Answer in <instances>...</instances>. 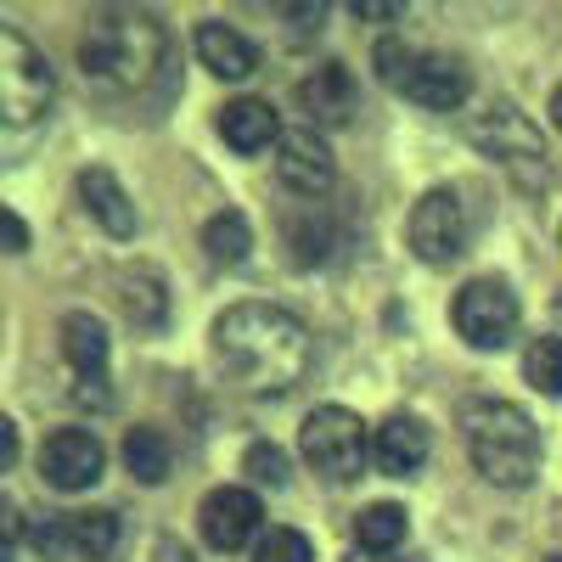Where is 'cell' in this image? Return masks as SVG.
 Segmentation results:
<instances>
[{"label": "cell", "instance_id": "603a6c76", "mask_svg": "<svg viewBox=\"0 0 562 562\" xmlns=\"http://www.w3.org/2000/svg\"><path fill=\"white\" fill-rule=\"evenodd\" d=\"M524 378H529L540 394L562 400V338H535V344H529V355H524Z\"/></svg>", "mask_w": 562, "mask_h": 562}, {"label": "cell", "instance_id": "f546056e", "mask_svg": "<svg viewBox=\"0 0 562 562\" xmlns=\"http://www.w3.org/2000/svg\"><path fill=\"white\" fill-rule=\"evenodd\" d=\"M546 113H551V124H557V130H562V85H557V90H551V108H546Z\"/></svg>", "mask_w": 562, "mask_h": 562}, {"label": "cell", "instance_id": "52a82bcc", "mask_svg": "<svg viewBox=\"0 0 562 562\" xmlns=\"http://www.w3.org/2000/svg\"><path fill=\"white\" fill-rule=\"evenodd\" d=\"M405 231H411V248H416L422 265H450V259L467 254V203L439 186V192H428L411 209Z\"/></svg>", "mask_w": 562, "mask_h": 562}, {"label": "cell", "instance_id": "2e32d148", "mask_svg": "<svg viewBox=\"0 0 562 562\" xmlns=\"http://www.w3.org/2000/svg\"><path fill=\"white\" fill-rule=\"evenodd\" d=\"M79 198H85V209L97 214V225L108 231V237H135V203H130V192L113 180V169H85L79 175Z\"/></svg>", "mask_w": 562, "mask_h": 562}, {"label": "cell", "instance_id": "9c48e42d", "mask_svg": "<svg viewBox=\"0 0 562 562\" xmlns=\"http://www.w3.org/2000/svg\"><path fill=\"white\" fill-rule=\"evenodd\" d=\"M102 467H108V450H102L97 434H85V428H63V434H52L40 445V473H45V484L63 490V495L90 490L102 479Z\"/></svg>", "mask_w": 562, "mask_h": 562}, {"label": "cell", "instance_id": "8992f818", "mask_svg": "<svg viewBox=\"0 0 562 562\" xmlns=\"http://www.w3.org/2000/svg\"><path fill=\"white\" fill-rule=\"evenodd\" d=\"M518 293L506 288V281L495 276H479V281H467V288L456 293L450 304V321H456V333L473 344V349H506L512 333H518Z\"/></svg>", "mask_w": 562, "mask_h": 562}, {"label": "cell", "instance_id": "d6986e66", "mask_svg": "<svg viewBox=\"0 0 562 562\" xmlns=\"http://www.w3.org/2000/svg\"><path fill=\"white\" fill-rule=\"evenodd\" d=\"M169 461H175V450H169V439L158 428H130L124 434V467H130L140 484H164L169 479Z\"/></svg>", "mask_w": 562, "mask_h": 562}, {"label": "cell", "instance_id": "277c9868", "mask_svg": "<svg viewBox=\"0 0 562 562\" xmlns=\"http://www.w3.org/2000/svg\"><path fill=\"white\" fill-rule=\"evenodd\" d=\"M52 97H57L52 63L23 40V29L7 23L0 29V119H7V130H23V124L45 119Z\"/></svg>", "mask_w": 562, "mask_h": 562}, {"label": "cell", "instance_id": "6da1fadb", "mask_svg": "<svg viewBox=\"0 0 562 562\" xmlns=\"http://www.w3.org/2000/svg\"><path fill=\"white\" fill-rule=\"evenodd\" d=\"M209 344L214 366L243 394H293L315 366L310 326L281 304H231L214 321Z\"/></svg>", "mask_w": 562, "mask_h": 562}, {"label": "cell", "instance_id": "484cf974", "mask_svg": "<svg viewBox=\"0 0 562 562\" xmlns=\"http://www.w3.org/2000/svg\"><path fill=\"white\" fill-rule=\"evenodd\" d=\"M34 551H40L45 562L68 557V551H74V529H68V518H45V524H34Z\"/></svg>", "mask_w": 562, "mask_h": 562}, {"label": "cell", "instance_id": "ffe728a7", "mask_svg": "<svg viewBox=\"0 0 562 562\" xmlns=\"http://www.w3.org/2000/svg\"><path fill=\"white\" fill-rule=\"evenodd\" d=\"M68 529H74V551L90 562H108L119 551V512L97 506V512H68Z\"/></svg>", "mask_w": 562, "mask_h": 562}, {"label": "cell", "instance_id": "44dd1931", "mask_svg": "<svg viewBox=\"0 0 562 562\" xmlns=\"http://www.w3.org/2000/svg\"><path fill=\"white\" fill-rule=\"evenodd\" d=\"M203 248H209L214 265H243L248 248H254V231H248V220L237 209H225V214H214L203 225Z\"/></svg>", "mask_w": 562, "mask_h": 562}, {"label": "cell", "instance_id": "8fae6325", "mask_svg": "<svg viewBox=\"0 0 562 562\" xmlns=\"http://www.w3.org/2000/svg\"><path fill=\"white\" fill-rule=\"evenodd\" d=\"M394 90H405V97H411L416 108L450 113V108H461V102H467L473 79H467V68H461L456 57H439V52H411V68H405V79H400Z\"/></svg>", "mask_w": 562, "mask_h": 562}, {"label": "cell", "instance_id": "1f68e13d", "mask_svg": "<svg viewBox=\"0 0 562 562\" xmlns=\"http://www.w3.org/2000/svg\"><path fill=\"white\" fill-rule=\"evenodd\" d=\"M546 562H562V557H546Z\"/></svg>", "mask_w": 562, "mask_h": 562}, {"label": "cell", "instance_id": "9a60e30c", "mask_svg": "<svg viewBox=\"0 0 562 562\" xmlns=\"http://www.w3.org/2000/svg\"><path fill=\"white\" fill-rule=\"evenodd\" d=\"M198 63L220 79H248L259 68V52H254V40L237 34L231 23H198Z\"/></svg>", "mask_w": 562, "mask_h": 562}, {"label": "cell", "instance_id": "ba28073f", "mask_svg": "<svg viewBox=\"0 0 562 562\" xmlns=\"http://www.w3.org/2000/svg\"><path fill=\"white\" fill-rule=\"evenodd\" d=\"M259 524H265V506H259V495L243 490V484H220V490H209L203 506H198V529H203V540H209L214 551H243V546L259 535Z\"/></svg>", "mask_w": 562, "mask_h": 562}, {"label": "cell", "instance_id": "3957f363", "mask_svg": "<svg viewBox=\"0 0 562 562\" xmlns=\"http://www.w3.org/2000/svg\"><path fill=\"white\" fill-rule=\"evenodd\" d=\"M467 456L495 490H529L540 473V428L529 422V411L484 400L467 411Z\"/></svg>", "mask_w": 562, "mask_h": 562}, {"label": "cell", "instance_id": "7c38bea8", "mask_svg": "<svg viewBox=\"0 0 562 562\" xmlns=\"http://www.w3.org/2000/svg\"><path fill=\"white\" fill-rule=\"evenodd\" d=\"M63 355H68V366L79 371V383H90L102 400H108V326L90 315V310H74L68 321H63ZM90 389L79 394V400H90Z\"/></svg>", "mask_w": 562, "mask_h": 562}, {"label": "cell", "instance_id": "cb8c5ba5", "mask_svg": "<svg viewBox=\"0 0 562 562\" xmlns=\"http://www.w3.org/2000/svg\"><path fill=\"white\" fill-rule=\"evenodd\" d=\"M243 473L254 479V484H270V490H288V450H281V445H248V456H243Z\"/></svg>", "mask_w": 562, "mask_h": 562}, {"label": "cell", "instance_id": "5b68a950", "mask_svg": "<svg viewBox=\"0 0 562 562\" xmlns=\"http://www.w3.org/2000/svg\"><path fill=\"white\" fill-rule=\"evenodd\" d=\"M299 450H304V461L315 467L321 479L344 484V479H360L366 456L378 450V445L366 439V422H360L355 411H344V405H321V411H310V416H304V428H299Z\"/></svg>", "mask_w": 562, "mask_h": 562}, {"label": "cell", "instance_id": "ac0fdd59", "mask_svg": "<svg viewBox=\"0 0 562 562\" xmlns=\"http://www.w3.org/2000/svg\"><path fill=\"white\" fill-rule=\"evenodd\" d=\"M405 535H411V518H405V506H394V501H371L355 518V546L360 551L389 557L394 546H405Z\"/></svg>", "mask_w": 562, "mask_h": 562}, {"label": "cell", "instance_id": "f1b7e54d", "mask_svg": "<svg viewBox=\"0 0 562 562\" xmlns=\"http://www.w3.org/2000/svg\"><path fill=\"white\" fill-rule=\"evenodd\" d=\"M0 456L7 467H18V422H0Z\"/></svg>", "mask_w": 562, "mask_h": 562}, {"label": "cell", "instance_id": "30bf717a", "mask_svg": "<svg viewBox=\"0 0 562 562\" xmlns=\"http://www.w3.org/2000/svg\"><path fill=\"white\" fill-rule=\"evenodd\" d=\"M276 175H281V186H288V192L321 198L326 186H333L338 164H333V147H326L315 130H288V135L276 140Z\"/></svg>", "mask_w": 562, "mask_h": 562}, {"label": "cell", "instance_id": "4fadbf2b", "mask_svg": "<svg viewBox=\"0 0 562 562\" xmlns=\"http://www.w3.org/2000/svg\"><path fill=\"white\" fill-rule=\"evenodd\" d=\"M220 135H225V147H237V153H265L270 140H281L288 130H281L276 108L259 102V97H243V102H225L220 108Z\"/></svg>", "mask_w": 562, "mask_h": 562}, {"label": "cell", "instance_id": "4dcf8cb0", "mask_svg": "<svg viewBox=\"0 0 562 562\" xmlns=\"http://www.w3.org/2000/svg\"><path fill=\"white\" fill-rule=\"evenodd\" d=\"M355 562H394V557H378V551H355Z\"/></svg>", "mask_w": 562, "mask_h": 562}, {"label": "cell", "instance_id": "5bb4252c", "mask_svg": "<svg viewBox=\"0 0 562 562\" xmlns=\"http://www.w3.org/2000/svg\"><path fill=\"white\" fill-rule=\"evenodd\" d=\"M434 439H428V422L422 416H389L378 428V467L394 479H411L422 461H428Z\"/></svg>", "mask_w": 562, "mask_h": 562}, {"label": "cell", "instance_id": "83f0119b", "mask_svg": "<svg viewBox=\"0 0 562 562\" xmlns=\"http://www.w3.org/2000/svg\"><path fill=\"white\" fill-rule=\"evenodd\" d=\"M7 248H12V254H23V248H29V225L18 220V209H7Z\"/></svg>", "mask_w": 562, "mask_h": 562}, {"label": "cell", "instance_id": "4316f807", "mask_svg": "<svg viewBox=\"0 0 562 562\" xmlns=\"http://www.w3.org/2000/svg\"><path fill=\"white\" fill-rule=\"evenodd\" d=\"M349 12H355V18H378V23H394V18H405V7H400V0H355Z\"/></svg>", "mask_w": 562, "mask_h": 562}, {"label": "cell", "instance_id": "7402d4cb", "mask_svg": "<svg viewBox=\"0 0 562 562\" xmlns=\"http://www.w3.org/2000/svg\"><path fill=\"white\" fill-rule=\"evenodd\" d=\"M124 315L135 326H164L169 315V299L158 288V276H124Z\"/></svg>", "mask_w": 562, "mask_h": 562}, {"label": "cell", "instance_id": "7a4b0ae2", "mask_svg": "<svg viewBox=\"0 0 562 562\" xmlns=\"http://www.w3.org/2000/svg\"><path fill=\"white\" fill-rule=\"evenodd\" d=\"M164 63V29L153 12L130 7H102L90 12L79 34V74L97 90H140Z\"/></svg>", "mask_w": 562, "mask_h": 562}, {"label": "cell", "instance_id": "e0dca14e", "mask_svg": "<svg viewBox=\"0 0 562 562\" xmlns=\"http://www.w3.org/2000/svg\"><path fill=\"white\" fill-rule=\"evenodd\" d=\"M299 102L321 119V124H344L355 113V79L344 63H321L304 85H299Z\"/></svg>", "mask_w": 562, "mask_h": 562}, {"label": "cell", "instance_id": "d4e9b609", "mask_svg": "<svg viewBox=\"0 0 562 562\" xmlns=\"http://www.w3.org/2000/svg\"><path fill=\"white\" fill-rule=\"evenodd\" d=\"M254 562H315V551H310V540H304L299 529H270V535L259 540Z\"/></svg>", "mask_w": 562, "mask_h": 562}]
</instances>
